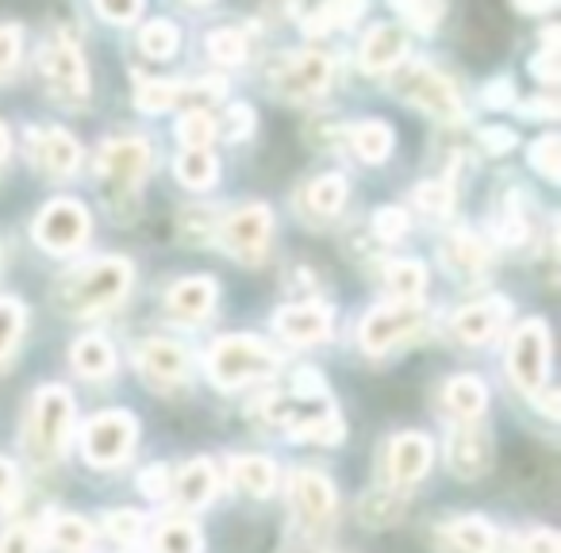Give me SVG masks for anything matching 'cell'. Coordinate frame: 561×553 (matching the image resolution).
<instances>
[{
  "label": "cell",
  "mask_w": 561,
  "mask_h": 553,
  "mask_svg": "<svg viewBox=\"0 0 561 553\" xmlns=\"http://www.w3.org/2000/svg\"><path fill=\"white\" fill-rule=\"evenodd\" d=\"M273 239V211L265 204H239L216 227V242L242 265H257Z\"/></svg>",
  "instance_id": "cell-7"
},
{
  "label": "cell",
  "mask_w": 561,
  "mask_h": 553,
  "mask_svg": "<svg viewBox=\"0 0 561 553\" xmlns=\"http://www.w3.org/2000/svg\"><path fill=\"white\" fill-rule=\"evenodd\" d=\"M173 173H178V181L185 188H208V185H216V173H219V165H216V154L211 150H181L178 154V162H173Z\"/></svg>",
  "instance_id": "cell-33"
},
{
  "label": "cell",
  "mask_w": 561,
  "mask_h": 553,
  "mask_svg": "<svg viewBox=\"0 0 561 553\" xmlns=\"http://www.w3.org/2000/svg\"><path fill=\"white\" fill-rule=\"evenodd\" d=\"M247 50H250V39L242 27H216L208 32V58L219 66H242L247 62Z\"/></svg>",
  "instance_id": "cell-35"
},
{
  "label": "cell",
  "mask_w": 561,
  "mask_h": 553,
  "mask_svg": "<svg viewBox=\"0 0 561 553\" xmlns=\"http://www.w3.org/2000/svg\"><path fill=\"white\" fill-rule=\"evenodd\" d=\"M385 292H389L397 304H420L423 289H427V269H423L415 257H397L381 269Z\"/></svg>",
  "instance_id": "cell-25"
},
{
  "label": "cell",
  "mask_w": 561,
  "mask_h": 553,
  "mask_svg": "<svg viewBox=\"0 0 561 553\" xmlns=\"http://www.w3.org/2000/svg\"><path fill=\"white\" fill-rule=\"evenodd\" d=\"M254 131V108L250 104H227L224 112V139L227 142H239Z\"/></svg>",
  "instance_id": "cell-49"
},
{
  "label": "cell",
  "mask_w": 561,
  "mask_h": 553,
  "mask_svg": "<svg viewBox=\"0 0 561 553\" xmlns=\"http://www.w3.org/2000/svg\"><path fill=\"white\" fill-rule=\"evenodd\" d=\"M216 119L208 116L204 108H188L185 116L178 119V139L185 150H208V142L216 139Z\"/></svg>",
  "instance_id": "cell-37"
},
{
  "label": "cell",
  "mask_w": 561,
  "mask_h": 553,
  "mask_svg": "<svg viewBox=\"0 0 561 553\" xmlns=\"http://www.w3.org/2000/svg\"><path fill=\"white\" fill-rule=\"evenodd\" d=\"M35 550H39V534H35L32 522H12L0 534V553H35Z\"/></svg>",
  "instance_id": "cell-48"
},
{
  "label": "cell",
  "mask_w": 561,
  "mask_h": 553,
  "mask_svg": "<svg viewBox=\"0 0 561 553\" xmlns=\"http://www.w3.org/2000/svg\"><path fill=\"white\" fill-rule=\"evenodd\" d=\"M35 239H39L43 250L50 254H73V250L85 246L89 239V211L81 200L73 196H58L35 219Z\"/></svg>",
  "instance_id": "cell-10"
},
{
  "label": "cell",
  "mask_w": 561,
  "mask_h": 553,
  "mask_svg": "<svg viewBox=\"0 0 561 553\" xmlns=\"http://www.w3.org/2000/svg\"><path fill=\"white\" fill-rule=\"evenodd\" d=\"M131 262L119 254H104V257H93V262L78 265L70 269L58 281L55 289V300L66 315H96V312H108L116 308L119 300L127 297L131 289Z\"/></svg>",
  "instance_id": "cell-1"
},
{
  "label": "cell",
  "mask_w": 561,
  "mask_h": 553,
  "mask_svg": "<svg viewBox=\"0 0 561 553\" xmlns=\"http://www.w3.org/2000/svg\"><path fill=\"white\" fill-rule=\"evenodd\" d=\"M73 396L62 384H47L32 396V412L24 423V450L35 465H55L70 446Z\"/></svg>",
  "instance_id": "cell-2"
},
{
  "label": "cell",
  "mask_w": 561,
  "mask_h": 553,
  "mask_svg": "<svg viewBox=\"0 0 561 553\" xmlns=\"http://www.w3.org/2000/svg\"><path fill=\"white\" fill-rule=\"evenodd\" d=\"M408 58V32L397 24H377L358 47V62L366 73H392Z\"/></svg>",
  "instance_id": "cell-21"
},
{
  "label": "cell",
  "mask_w": 561,
  "mask_h": 553,
  "mask_svg": "<svg viewBox=\"0 0 561 553\" xmlns=\"http://www.w3.org/2000/svg\"><path fill=\"white\" fill-rule=\"evenodd\" d=\"M216 227H219V216L211 208H185V211H181V219H178L181 239H193V242L216 239Z\"/></svg>",
  "instance_id": "cell-42"
},
{
  "label": "cell",
  "mask_w": 561,
  "mask_h": 553,
  "mask_svg": "<svg viewBox=\"0 0 561 553\" xmlns=\"http://www.w3.org/2000/svg\"><path fill=\"white\" fill-rule=\"evenodd\" d=\"M178 24L173 20H150V24H142L139 32V47L147 58H154V62H162V58H170L173 50H178Z\"/></svg>",
  "instance_id": "cell-36"
},
{
  "label": "cell",
  "mask_w": 561,
  "mask_h": 553,
  "mask_svg": "<svg viewBox=\"0 0 561 553\" xmlns=\"http://www.w3.org/2000/svg\"><path fill=\"white\" fill-rule=\"evenodd\" d=\"M204 369H208L216 389L231 392L250 381H262V377L277 373L280 354L254 335H227V338H216V343H211L208 358H204Z\"/></svg>",
  "instance_id": "cell-3"
},
{
  "label": "cell",
  "mask_w": 561,
  "mask_h": 553,
  "mask_svg": "<svg viewBox=\"0 0 561 553\" xmlns=\"http://www.w3.org/2000/svg\"><path fill=\"white\" fill-rule=\"evenodd\" d=\"M343 204H346V177H339V173H323V177L308 181L305 193H300V208L316 219L339 216Z\"/></svg>",
  "instance_id": "cell-28"
},
{
  "label": "cell",
  "mask_w": 561,
  "mask_h": 553,
  "mask_svg": "<svg viewBox=\"0 0 561 553\" xmlns=\"http://www.w3.org/2000/svg\"><path fill=\"white\" fill-rule=\"evenodd\" d=\"M178 81H142L139 93H135V104H139V112H165L178 104Z\"/></svg>",
  "instance_id": "cell-41"
},
{
  "label": "cell",
  "mask_w": 561,
  "mask_h": 553,
  "mask_svg": "<svg viewBox=\"0 0 561 553\" xmlns=\"http://www.w3.org/2000/svg\"><path fill=\"white\" fill-rule=\"evenodd\" d=\"M101 20H112V24H135L142 16V4L139 0H127V4H96Z\"/></svg>",
  "instance_id": "cell-54"
},
{
  "label": "cell",
  "mask_w": 561,
  "mask_h": 553,
  "mask_svg": "<svg viewBox=\"0 0 561 553\" xmlns=\"http://www.w3.org/2000/svg\"><path fill=\"white\" fill-rule=\"evenodd\" d=\"M412 200H415V208H420L423 216L443 219V216H450V211H454V185H450V181H420Z\"/></svg>",
  "instance_id": "cell-40"
},
{
  "label": "cell",
  "mask_w": 561,
  "mask_h": 553,
  "mask_svg": "<svg viewBox=\"0 0 561 553\" xmlns=\"http://www.w3.org/2000/svg\"><path fill=\"white\" fill-rule=\"evenodd\" d=\"M331 73H335L331 55H323V50H293V55L277 58L270 85L285 101H312L331 85Z\"/></svg>",
  "instance_id": "cell-8"
},
{
  "label": "cell",
  "mask_w": 561,
  "mask_h": 553,
  "mask_svg": "<svg viewBox=\"0 0 561 553\" xmlns=\"http://www.w3.org/2000/svg\"><path fill=\"white\" fill-rule=\"evenodd\" d=\"M24 323H27L24 304H20V300H12V297H0V361H9L12 350L20 346Z\"/></svg>",
  "instance_id": "cell-38"
},
{
  "label": "cell",
  "mask_w": 561,
  "mask_h": 553,
  "mask_svg": "<svg viewBox=\"0 0 561 553\" xmlns=\"http://www.w3.org/2000/svg\"><path fill=\"white\" fill-rule=\"evenodd\" d=\"M331 323H335V315H331L328 304H293V308H280L277 320H273V327H277V335L285 338V343H297V346H312V343H323V338L331 335Z\"/></svg>",
  "instance_id": "cell-20"
},
{
  "label": "cell",
  "mask_w": 561,
  "mask_h": 553,
  "mask_svg": "<svg viewBox=\"0 0 561 553\" xmlns=\"http://www.w3.org/2000/svg\"><path fill=\"white\" fill-rule=\"evenodd\" d=\"M519 553H561V542L550 527H530L519 538Z\"/></svg>",
  "instance_id": "cell-51"
},
{
  "label": "cell",
  "mask_w": 561,
  "mask_h": 553,
  "mask_svg": "<svg viewBox=\"0 0 561 553\" xmlns=\"http://www.w3.org/2000/svg\"><path fill=\"white\" fill-rule=\"evenodd\" d=\"M170 481H173L170 469H165L162 461H158V465H147V469L139 473V492H142L147 499H162L165 492H170Z\"/></svg>",
  "instance_id": "cell-52"
},
{
  "label": "cell",
  "mask_w": 561,
  "mask_h": 553,
  "mask_svg": "<svg viewBox=\"0 0 561 553\" xmlns=\"http://www.w3.org/2000/svg\"><path fill=\"white\" fill-rule=\"evenodd\" d=\"M135 438H139V423L124 407H108V412H96L93 419L81 427V453H85L89 465L96 469H116L127 461V453L135 450Z\"/></svg>",
  "instance_id": "cell-6"
},
{
  "label": "cell",
  "mask_w": 561,
  "mask_h": 553,
  "mask_svg": "<svg viewBox=\"0 0 561 553\" xmlns=\"http://www.w3.org/2000/svg\"><path fill=\"white\" fill-rule=\"evenodd\" d=\"M293 396H300V400H323V396H328V381H323V377L316 373L312 366L297 369V377H293Z\"/></svg>",
  "instance_id": "cell-53"
},
{
  "label": "cell",
  "mask_w": 561,
  "mask_h": 553,
  "mask_svg": "<svg viewBox=\"0 0 561 553\" xmlns=\"http://www.w3.org/2000/svg\"><path fill=\"white\" fill-rule=\"evenodd\" d=\"M147 170H150V142L139 139V135H119V139H108L96 150V177H101L108 200H116V196L131 200L139 193L142 177H147Z\"/></svg>",
  "instance_id": "cell-5"
},
{
  "label": "cell",
  "mask_w": 561,
  "mask_h": 553,
  "mask_svg": "<svg viewBox=\"0 0 561 553\" xmlns=\"http://www.w3.org/2000/svg\"><path fill=\"white\" fill-rule=\"evenodd\" d=\"M219 300V285L211 277H181L165 289V312L178 323H204Z\"/></svg>",
  "instance_id": "cell-19"
},
{
  "label": "cell",
  "mask_w": 561,
  "mask_h": 553,
  "mask_svg": "<svg viewBox=\"0 0 561 553\" xmlns=\"http://www.w3.org/2000/svg\"><path fill=\"white\" fill-rule=\"evenodd\" d=\"M9 150H12V135H9V127L0 124V165L9 162Z\"/></svg>",
  "instance_id": "cell-59"
},
{
  "label": "cell",
  "mask_w": 561,
  "mask_h": 553,
  "mask_svg": "<svg viewBox=\"0 0 561 553\" xmlns=\"http://www.w3.org/2000/svg\"><path fill=\"white\" fill-rule=\"evenodd\" d=\"M389 81H392V93L404 96V101L415 104V108H423L427 116L443 119V124H458V119L466 116L458 89H454L450 78H443L435 66L400 62L397 70L389 73Z\"/></svg>",
  "instance_id": "cell-4"
},
{
  "label": "cell",
  "mask_w": 561,
  "mask_h": 553,
  "mask_svg": "<svg viewBox=\"0 0 561 553\" xmlns=\"http://www.w3.org/2000/svg\"><path fill=\"white\" fill-rule=\"evenodd\" d=\"M507 373L527 396H535L550 373V327L542 320H527L515 327L507 343Z\"/></svg>",
  "instance_id": "cell-9"
},
{
  "label": "cell",
  "mask_w": 561,
  "mask_h": 553,
  "mask_svg": "<svg viewBox=\"0 0 561 553\" xmlns=\"http://www.w3.org/2000/svg\"><path fill=\"white\" fill-rule=\"evenodd\" d=\"M423 327V308L420 304H385L362 320V350L369 354H389L392 346L415 338Z\"/></svg>",
  "instance_id": "cell-12"
},
{
  "label": "cell",
  "mask_w": 561,
  "mask_h": 553,
  "mask_svg": "<svg viewBox=\"0 0 561 553\" xmlns=\"http://www.w3.org/2000/svg\"><path fill=\"white\" fill-rule=\"evenodd\" d=\"M397 12L408 20V24L415 27V32H423V35H427V32H435V27H438V20L446 16V9H443V4H397Z\"/></svg>",
  "instance_id": "cell-50"
},
{
  "label": "cell",
  "mask_w": 561,
  "mask_h": 553,
  "mask_svg": "<svg viewBox=\"0 0 561 553\" xmlns=\"http://www.w3.org/2000/svg\"><path fill=\"white\" fill-rule=\"evenodd\" d=\"M358 16H362V4H328V9L312 12L305 27H308V35H328V32H335V27L351 24V20H358Z\"/></svg>",
  "instance_id": "cell-43"
},
{
  "label": "cell",
  "mask_w": 561,
  "mask_h": 553,
  "mask_svg": "<svg viewBox=\"0 0 561 553\" xmlns=\"http://www.w3.org/2000/svg\"><path fill=\"white\" fill-rule=\"evenodd\" d=\"M219 488V473L208 458H196L173 476V492H178V504L181 507H204Z\"/></svg>",
  "instance_id": "cell-23"
},
{
  "label": "cell",
  "mask_w": 561,
  "mask_h": 553,
  "mask_svg": "<svg viewBox=\"0 0 561 553\" xmlns=\"http://www.w3.org/2000/svg\"><path fill=\"white\" fill-rule=\"evenodd\" d=\"M346 139H351L354 154L362 162H385L392 154V147H397V135H392V127L385 119H362V124H354L346 131Z\"/></svg>",
  "instance_id": "cell-30"
},
{
  "label": "cell",
  "mask_w": 561,
  "mask_h": 553,
  "mask_svg": "<svg viewBox=\"0 0 561 553\" xmlns=\"http://www.w3.org/2000/svg\"><path fill=\"white\" fill-rule=\"evenodd\" d=\"M27 150H32L35 165L47 170L50 177H70L81 165V147L70 131L62 127H32L27 131Z\"/></svg>",
  "instance_id": "cell-17"
},
{
  "label": "cell",
  "mask_w": 561,
  "mask_h": 553,
  "mask_svg": "<svg viewBox=\"0 0 561 553\" xmlns=\"http://www.w3.org/2000/svg\"><path fill=\"white\" fill-rule=\"evenodd\" d=\"M443 265L458 281H481L492 265V246L477 231H450L443 239Z\"/></svg>",
  "instance_id": "cell-18"
},
{
  "label": "cell",
  "mask_w": 561,
  "mask_h": 553,
  "mask_svg": "<svg viewBox=\"0 0 561 553\" xmlns=\"http://www.w3.org/2000/svg\"><path fill=\"white\" fill-rule=\"evenodd\" d=\"M204 538L196 522L188 519H162L154 530V553H201Z\"/></svg>",
  "instance_id": "cell-34"
},
{
  "label": "cell",
  "mask_w": 561,
  "mask_h": 553,
  "mask_svg": "<svg viewBox=\"0 0 561 553\" xmlns=\"http://www.w3.org/2000/svg\"><path fill=\"white\" fill-rule=\"evenodd\" d=\"M289 499L308 530H328L335 519V484L316 469H297L289 476Z\"/></svg>",
  "instance_id": "cell-14"
},
{
  "label": "cell",
  "mask_w": 561,
  "mask_h": 553,
  "mask_svg": "<svg viewBox=\"0 0 561 553\" xmlns=\"http://www.w3.org/2000/svg\"><path fill=\"white\" fill-rule=\"evenodd\" d=\"M404 515V496L392 488H374L358 499V519L366 527H392Z\"/></svg>",
  "instance_id": "cell-32"
},
{
  "label": "cell",
  "mask_w": 561,
  "mask_h": 553,
  "mask_svg": "<svg viewBox=\"0 0 561 553\" xmlns=\"http://www.w3.org/2000/svg\"><path fill=\"white\" fill-rule=\"evenodd\" d=\"M20 50H24V35L16 24H0V78H9L20 66Z\"/></svg>",
  "instance_id": "cell-47"
},
{
  "label": "cell",
  "mask_w": 561,
  "mask_h": 553,
  "mask_svg": "<svg viewBox=\"0 0 561 553\" xmlns=\"http://www.w3.org/2000/svg\"><path fill=\"white\" fill-rule=\"evenodd\" d=\"M16 484H20L16 465H12V461L0 458V504H9V499L16 496Z\"/></svg>",
  "instance_id": "cell-57"
},
{
  "label": "cell",
  "mask_w": 561,
  "mask_h": 553,
  "mask_svg": "<svg viewBox=\"0 0 561 553\" xmlns=\"http://www.w3.org/2000/svg\"><path fill=\"white\" fill-rule=\"evenodd\" d=\"M39 70L47 89L58 101H73L81 104L89 96V66L81 58V50L70 39H55L39 50Z\"/></svg>",
  "instance_id": "cell-11"
},
{
  "label": "cell",
  "mask_w": 561,
  "mask_h": 553,
  "mask_svg": "<svg viewBox=\"0 0 561 553\" xmlns=\"http://www.w3.org/2000/svg\"><path fill=\"white\" fill-rule=\"evenodd\" d=\"M507 320V300H477V304H466L458 315H454V338L466 346H484L496 338V331L504 327Z\"/></svg>",
  "instance_id": "cell-22"
},
{
  "label": "cell",
  "mask_w": 561,
  "mask_h": 553,
  "mask_svg": "<svg viewBox=\"0 0 561 553\" xmlns=\"http://www.w3.org/2000/svg\"><path fill=\"white\" fill-rule=\"evenodd\" d=\"M408 211L404 208H377L374 211V234L381 242H400L408 234Z\"/></svg>",
  "instance_id": "cell-46"
},
{
  "label": "cell",
  "mask_w": 561,
  "mask_h": 553,
  "mask_svg": "<svg viewBox=\"0 0 561 553\" xmlns=\"http://www.w3.org/2000/svg\"><path fill=\"white\" fill-rule=\"evenodd\" d=\"M481 147H484V154H507V150L515 147V131H507V127H484Z\"/></svg>",
  "instance_id": "cell-55"
},
{
  "label": "cell",
  "mask_w": 561,
  "mask_h": 553,
  "mask_svg": "<svg viewBox=\"0 0 561 553\" xmlns=\"http://www.w3.org/2000/svg\"><path fill=\"white\" fill-rule=\"evenodd\" d=\"M446 465L450 473L477 481L492 469V435L477 423H461L450 438H446Z\"/></svg>",
  "instance_id": "cell-16"
},
{
  "label": "cell",
  "mask_w": 561,
  "mask_h": 553,
  "mask_svg": "<svg viewBox=\"0 0 561 553\" xmlns=\"http://www.w3.org/2000/svg\"><path fill=\"white\" fill-rule=\"evenodd\" d=\"M47 538L58 553H89V545H93V527H89V519H81V515H55Z\"/></svg>",
  "instance_id": "cell-31"
},
{
  "label": "cell",
  "mask_w": 561,
  "mask_h": 553,
  "mask_svg": "<svg viewBox=\"0 0 561 553\" xmlns=\"http://www.w3.org/2000/svg\"><path fill=\"white\" fill-rule=\"evenodd\" d=\"M530 165H535L550 185L561 177V139L558 135H542V139L530 147Z\"/></svg>",
  "instance_id": "cell-44"
},
{
  "label": "cell",
  "mask_w": 561,
  "mask_h": 553,
  "mask_svg": "<svg viewBox=\"0 0 561 553\" xmlns=\"http://www.w3.org/2000/svg\"><path fill=\"white\" fill-rule=\"evenodd\" d=\"M484 404H489V389H484L481 377L461 373V377H450V381H446V389H443V407L454 415V419L473 423L477 415L484 412Z\"/></svg>",
  "instance_id": "cell-24"
},
{
  "label": "cell",
  "mask_w": 561,
  "mask_h": 553,
  "mask_svg": "<svg viewBox=\"0 0 561 553\" xmlns=\"http://www.w3.org/2000/svg\"><path fill=\"white\" fill-rule=\"evenodd\" d=\"M527 234H530V223L519 211V193H512L496 211V239L504 242V246H523Z\"/></svg>",
  "instance_id": "cell-39"
},
{
  "label": "cell",
  "mask_w": 561,
  "mask_h": 553,
  "mask_svg": "<svg viewBox=\"0 0 561 553\" xmlns=\"http://www.w3.org/2000/svg\"><path fill=\"white\" fill-rule=\"evenodd\" d=\"M443 538L458 553H496V530L481 515H458V519H450Z\"/></svg>",
  "instance_id": "cell-26"
},
{
  "label": "cell",
  "mask_w": 561,
  "mask_h": 553,
  "mask_svg": "<svg viewBox=\"0 0 561 553\" xmlns=\"http://www.w3.org/2000/svg\"><path fill=\"white\" fill-rule=\"evenodd\" d=\"M135 366H139L142 381L154 384V389H178V384L188 381L193 373V358L181 343L173 338H147L135 350Z\"/></svg>",
  "instance_id": "cell-13"
},
{
  "label": "cell",
  "mask_w": 561,
  "mask_h": 553,
  "mask_svg": "<svg viewBox=\"0 0 561 553\" xmlns=\"http://www.w3.org/2000/svg\"><path fill=\"white\" fill-rule=\"evenodd\" d=\"M142 527H147V519H142L139 511H131V507H124V511H112L108 519H104V530H108V538H116L119 545H135V542H139Z\"/></svg>",
  "instance_id": "cell-45"
},
{
  "label": "cell",
  "mask_w": 561,
  "mask_h": 553,
  "mask_svg": "<svg viewBox=\"0 0 561 553\" xmlns=\"http://www.w3.org/2000/svg\"><path fill=\"white\" fill-rule=\"evenodd\" d=\"M431 461H435V442H431L427 435L404 430V435L385 442V476H389L392 492L412 488V484L431 469Z\"/></svg>",
  "instance_id": "cell-15"
},
{
  "label": "cell",
  "mask_w": 561,
  "mask_h": 553,
  "mask_svg": "<svg viewBox=\"0 0 561 553\" xmlns=\"http://www.w3.org/2000/svg\"><path fill=\"white\" fill-rule=\"evenodd\" d=\"M231 481L250 496H273L277 488V465L265 453H239L231 458Z\"/></svg>",
  "instance_id": "cell-29"
},
{
  "label": "cell",
  "mask_w": 561,
  "mask_h": 553,
  "mask_svg": "<svg viewBox=\"0 0 561 553\" xmlns=\"http://www.w3.org/2000/svg\"><path fill=\"white\" fill-rule=\"evenodd\" d=\"M70 361L81 377H89V381H104V377H112V369H116V346H112L104 335H85V338L73 343Z\"/></svg>",
  "instance_id": "cell-27"
},
{
  "label": "cell",
  "mask_w": 561,
  "mask_h": 553,
  "mask_svg": "<svg viewBox=\"0 0 561 553\" xmlns=\"http://www.w3.org/2000/svg\"><path fill=\"white\" fill-rule=\"evenodd\" d=\"M553 400H558V396H553V392H542V396H538V407H542V412L550 415V419H553V415H558V404H553Z\"/></svg>",
  "instance_id": "cell-60"
},
{
  "label": "cell",
  "mask_w": 561,
  "mask_h": 553,
  "mask_svg": "<svg viewBox=\"0 0 561 553\" xmlns=\"http://www.w3.org/2000/svg\"><path fill=\"white\" fill-rule=\"evenodd\" d=\"M512 101L515 96H512V81L507 78H492L489 85H484V104H489V108H507Z\"/></svg>",
  "instance_id": "cell-56"
},
{
  "label": "cell",
  "mask_w": 561,
  "mask_h": 553,
  "mask_svg": "<svg viewBox=\"0 0 561 553\" xmlns=\"http://www.w3.org/2000/svg\"><path fill=\"white\" fill-rule=\"evenodd\" d=\"M523 112H527V116H558V104H538V101H530V104H523Z\"/></svg>",
  "instance_id": "cell-58"
}]
</instances>
